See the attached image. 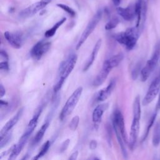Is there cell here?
Returning <instances> with one entry per match:
<instances>
[{
    "label": "cell",
    "instance_id": "6da1fadb",
    "mask_svg": "<svg viewBox=\"0 0 160 160\" xmlns=\"http://www.w3.org/2000/svg\"><path fill=\"white\" fill-rule=\"evenodd\" d=\"M132 114L133 118L131 126V130L129 133V138L128 144L131 149H132L136 143L140 128V119L141 114L140 97L137 96L133 102L132 105Z\"/></svg>",
    "mask_w": 160,
    "mask_h": 160
},
{
    "label": "cell",
    "instance_id": "7a4b0ae2",
    "mask_svg": "<svg viewBox=\"0 0 160 160\" xmlns=\"http://www.w3.org/2000/svg\"><path fill=\"white\" fill-rule=\"evenodd\" d=\"M140 33L141 30L135 26L115 34L114 38L119 44L124 46L127 49L131 50L136 46Z\"/></svg>",
    "mask_w": 160,
    "mask_h": 160
},
{
    "label": "cell",
    "instance_id": "3957f363",
    "mask_svg": "<svg viewBox=\"0 0 160 160\" xmlns=\"http://www.w3.org/2000/svg\"><path fill=\"white\" fill-rule=\"evenodd\" d=\"M160 59V44L157 42L155 45L152 54L150 59L146 62L144 66L140 72L141 80L142 82L146 81L152 71L156 68L158 61Z\"/></svg>",
    "mask_w": 160,
    "mask_h": 160
},
{
    "label": "cell",
    "instance_id": "277c9868",
    "mask_svg": "<svg viewBox=\"0 0 160 160\" xmlns=\"http://www.w3.org/2000/svg\"><path fill=\"white\" fill-rule=\"evenodd\" d=\"M82 92V88L79 87L76 90H74L72 94L69 97L59 114V119L61 121H64L72 112L79 101Z\"/></svg>",
    "mask_w": 160,
    "mask_h": 160
},
{
    "label": "cell",
    "instance_id": "5b68a950",
    "mask_svg": "<svg viewBox=\"0 0 160 160\" xmlns=\"http://www.w3.org/2000/svg\"><path fill=\"white\" fill-rule=\"evenodd\" d=\"M102 10L99 9L96 14L93 16V17L91 18L90 21L88 22V25L86 26L85 29L84 30L83 32L82 33L76 46V49L78 50L80 47L82 46V44L84 42V41L88 39V38L89 36V35L92 32L99 22L101 21L102 16Z\"/></svg>",
    "mask_w": 160,
    "mask_h": 160
},
{
    "label": "cell",
    "instance_id": "8992f818",
    "mask_svg": "<svg viewBox=\"0 0 160 160\" xmlns=\"http://www.w3.org/2000/svg\"><path fill=\"white\" fill-rule=\"evenodd\" d=\"M160 91V69L158 74L151 82L149 88L144 97L142 104L143 106L149 104L157 96Z\"/></svg>",
    "mask_w": 160,
    "mask_h": 160
},
{
    "label": "cell",
    "instance_id": "52a82bcc",
    "mask_svg": "<svg viewBox=\"0 0 160 160\" xmlns=\"http://www.w3.org/2000/svg\"><path fill=\"white\" fill-rule=\"evenodd\" d=\"M78 57L76 54H72L69 56L66 60L61 62L59 67V78L58 80L65 81L70 73L74 69L77 61Z\"/></svg>",
    "mask_w": 160,
    "mask_h": 160
},
{
    "label": "cell",
    "instance_id": "ba28073f",
    "mask_svg": "<svg viewBox=\"0 0 160 160\" xmlns=\"http://www.w3.org/2000/svg\"><path fill=\"white\" fill-rule=\"evenodd\" d=\"M51 0H40L36 2H34V4L22 10L19 12V16L21 18H29L44 8L51 2Z\"/></svg>",
    "mask_w": 160,
    "mask_h": 160
},
{
    "label": "cell",
    "instance_id": "9c48e42d",
    "mask_svg": "<svg viewBox=\"0 0 160 160\" xmlns=\"http://www.w3.org/2000/svg\"><path fill=\"white\" fill-rule=\"evenodd\" d=\"M112 126L114 129H117L120 132L124 142L128 143L129 141L128 140V137L126 132L124 118L121 112L119 109H116L113 114Z\"/></svg>",
    "mask_w": 160,
    "mask_h": 160
},
{
    "label": "cell",
    "instance_id": "30bf717a",
    "mask_svg": "<svg viewBox=\"0 0 160 160\" xmlns=\"http://www.w3.org/2000/svg\"><path fill=\"white\" fill-rule=\"evenodd\" d=\"M51 47V42L45 40H41L32 48L30 54L31 57L36 61L39 60L46 54Z\"/></svg>",
    "mask_w": 160,
    "mask_h": 160
},
{
    "label": "cell",
    "instance_id": "8fae6325",
    "mask_svg": "<svg viewBox=\"0 0 160 160\" xmlns=\"http://www.w3.org/2000/svg\"><path fill=\"white\" fill-rule=\"evenodd\" d=\"M116 11L121 17L128 21L132 20L137 15L136 3L129 4L126 8L118 7L116 9Z\"/></svg>",
    "mask_w": 160,
    "mask_h": 160
},
{
    "label": "cell",
    "instance_id": "7c38bea8",
    "mask_svg": "<svg viewBox=\"0 0 160 160\" xmlns=\"http://www.w3.org/2000/svg\"><path fill=\"white\" fill-rule=\"evenodd\" d=\"M4 36L8 43L14 49H19L22 46V38L20 32H11L6 31L4 33Z\"/></svg>",
    "mask_w": 160,
    "mask_h": 160
},
{
    "label": "cell",
    "instance_id": "4fadbf2b",
    "mask_svg": "<svg viewBox=\"0 0 160 160\" xmlns=\"http://www.w3.org/2000/svg\"><path fill=\"white\" fill-rule=\"evenodd\" d=\"M29 138V136L23 134L22 136L20 138L18 142L16 144H14L12 146V149L8 158L9 160L14 159L17 158V156L19 155V154L21 152V151L24 147L25 144H26Z\"/></svg>",
    "mask_w": 160,
    "mask_h": 160
},
{
    "label": "cell",
    "instance_id": "5bb4252c",
    "mask_svg": "<svg viewBox=\"0 0 160 160\" xmlns=\"http://www.w3.org/2000/svg\"><path fill=\"white\" fill-rule=\"evenodd\" d=\"M23 112V108H21L17 112L16 114L11 118L6 123V124L3 126L2 129L1 130L0 132V136H2L8 132H9L11 129L16 124V123L18 122L19 119L21 117L22 114Z\"/></svg>",
    "mask_w": 160,
    "mask_h": 160
},
{
    "label": "cell",
    "instance_id": "9a60e30c",
    "mask_svg": "<svg viewBox=\"0 0 160 160\" xmlns=\"http://www.w3.org/2000/svg\"><path fill=\"white\" fill-rule=\"evenodd\" d=\"M116 86V79H112L109 82V84L104 88V89H101L97 95V100L98 101H103L106 100L112 93L114 88Z\"/></svg>",
    "mask_w": 160,
    "mask_h": 160
},
{
    "label": "cell",
    "instance_id": "2e32d148",
    "mask_svg": "<svg viewBox=\"0 0 160 160\" xmlns=\"http://www.w3.org/2000/svg\"><path fill=\"white\" fill-rule=\"evenodd\" d=\"M111 71V69L110 68H109L108 67L102 64V68L101 70L98 74V75L95 78L94 80L93 81V82H92L93 86L95 87H98V86L101 85L104 82V81L106 79V78H108V74Z\"/></svg>",
    "mask_w": 160,
    "mask_h": 160
},
{
    "label": "cell",
    "instance_id": "e0dca14e",
    "mask_svg": "<svg viewBox=\"0 0 160 160\" xmlns=\"http://www.w3.org/2000/svg\"><path fill=\"white\" fill-rule=\"evenodd\" d=\"M108 108V104L104 103V104L98 105L94 108L92 114V121L95 124H98L101 121L102 114L104 112L106 111Z\"/></svg>",
    "mask_w": 160,
    "mask_h": 160
},
{
    "label": "cell",
    "instance_id": "ac0fdd59",
    "mask_svg": "<svg viewBox=\"0 0 160 160\" xmlns=\"http://www.w3.org/2000/svg\"><path fill=\"white\" fill-rule=\"evenodd\" d=\"M101 43H102V41H101V39H99L98 40V41L95 44V45L93 48V49L92 51V52L91 54V56H90L89 58L88 59L86 63L85 64V65L83 68V71H86L92 64L93 62L94 61V60H95V59L97 56V54L99 52V50L101 48Z\"/></svg>",
    "mask_w": 160,
    "mask_h": 160
},
{
    "label": "cell",
    "instance_id": "d6986e66",
    "mask_svg": "<svg viewBox=\"0 0 160 160\" xmlns=\"http://www.w3.org/2000/svg\"><path fill=\"white\" fill-rule=\"evenodd\" d=\"M42 108H40V109L37 111V112L35 113V114L33 116V117L32 118V119L29 121V122L28 124V126L26 128V130L24 132V134L30 136L31 134L32 133V132L34 131L35 128L36 127V125L38 124V119L41 113Z\"/></svg>",
    "mask_w": 160,
    "mask_h": 160
},
{
    "label": "cell",
    "instance_id": "ffe728a7",
    "mask_svg": "<svg viewBox=\"0 0 160 160\" xmlns=\"http://www.w3.org/2000/svg\"><path fill=\"white\" fill-rule=\"evenodd\" d=\"M124 58V55L122 53L116 54L111 58L105 60L103 62V65L108 67L111 69L118 66V64L122 61Z\"/></svg>",
    "mask_w": 160,
    "mask_h": 160
},
{
    "label": "cell",
    "instance_id": "44dd1931",
    "mask_svg": "<svg viewBox=\"0 0 160 160\" xmlns=\"http://www.w3.org/2000/svg\"><path fill=\"white\" fill-rule=\"evenodd\" d=\"M48 126H49V122L48 121L45 122L42 125V126L41 127L39 130L37 132L36 134L35 135V136L34 137V138L32 139V146H36L37 144H38L40 142V141L43 138V136L44 135V133L46 132Z\"/></svg>",
    "mask_w": 160,
    "mask_h": 160
},
{
    "label": "cell",
    "instance_id": "7402d4cb",
    "mask_svg": "<svg viewBox=\"0 0 160 160\" xmlns=\"http://www.w3.org/2000/svg\"><path fill=\"white\" fill-rule=\"evenodd\" d=\"M152 143L154 147H158L160 144V119L154 126L152 133Z\"/></svg>",
    "mask_w": 160,
    "mask_h": 160
},
{
    "label": "cell",
    "instance_id": "603a6c76",
    "mask_svg": "<svg viewBox=\"0 0 160 160\" xmlns=\"http://www.w3.org/2000/svg\"><path fill=\"white\" fill-rule=\"evenodd\" d=\"M148 0H141V21H140V25H139V29L142 31L146 18V14L148 10Z\"/></svg>",
    "mask_w": 160,
    "mask_h": 160
},
{
    "label": "cell",
    "instance_id": "cb8c5ba5",
    "mask_svg": "<svg viewBox=\"0 0 160 160\" xmlns=\"http://www.w3.org/2000/svg\"><path fill=\"white\" fill-rule=\"evenodd\" d=\"M66 21V18H62L61 19H60L59 21H58L51 28L49 29L48 30H47L45 33H44V36L46 38H51L52 37L55 33L56 32V31L58 30V29Z\"/></svg>",
    "mask_w": 160,
    "mask_h": 160
},
{
    "label": "cell",
    "instance_id": "d4e9b609",
    "mask_svg": "<svg viewBox=\"0 0 160 160\" xmlns=\"http://www.w3.org/2000/svg\"><path fill=\"white\" fill-rule=\"evenodd\" d=\"M156 115H157V111H155V112L151 115V118H150V119H149V120L148 121L146 129L145 130L144 134L142 139V141H144L146 139V138H147V136H148V134H149V132L150 131V129L151 128L152 124H154V122L155 121V119H156Z\"/></svg>",
    "mask_w": 160,
    "mask_h": 160
},
{
    "label": "cell",
    "instance_id": "484cf974",
    "mask_svg": "<svg viewBox=\"0 0 160 160\" xmlns=\"http://www.w3.org/2000/svg\"><path fill=\"white\" fill-rule=\"evenodd\" d=\"M50 145H51V142L49 141H46L44 143V144L42 145V146L41 147L40 151L32 158V159H36V160L42 157L44 155H45V154L48 152V151L50 147Z\"/></svg>",
    "mask_w": 160,
    "mask_h": 160
},
{
    "label": "cell",
    "instance_id": "4316f807",
    "mask_svg": "<svg viewBox=\"0 0 160 160\" xmlns=\"http://www.w3.org/2000/svg\"><path fill=\"white\" fill-rule=\"evenodd\" d=\"M119 22V20L117 17L112 18L105 25V29L106 30H110L115 28Z\"/></svg>",
    "mask_w": 160,
    "mask_h": 160
},
{
    "label": "cell",
    "instance_id": "83f0119b",
    "mask_svg": "<svg viewBox=\"0 0 160 160\" xmlns=\"http://www.w3.org/2000/svg\"><path fill=\"white\" fill-rule=\"evenodd\" d=\"M12 136L11 132H9L7 134L0 136V148L2 149L3 147H4L11 140Z\"/></svg>",
    "mask_w": 160,
    "mask_h": 160
},
{
    "label": "cell",
    "instance_id": "f1b7e54d",
    "mask_svg": "<svg viewBox=\"0 0 160 160\" xmlns=\"http://www.w3.org/2000/svg\"><path fill=\"white\" fill-rule=\"evenodd\" d=\"M57 6L59 7V8H61V9H62L63 11H66L71 17H74L76 16L75 11L73 9H72L71 7L68 6V5L64 4L59 3V4H57Z\"/></svg>",
    "mask_w": 160,
    "mask_h": 160
},
{
    "label": "cell",
    "instance_id": "f546056e",
    "mask_svg": "<svg viewBox=\"0 0 160 160\" xmlns=\"http://www.w3.org/2000/svg\"><path fill=\"white\" fill-rule=\"evenodd\" d=\"M79 122V117L78 116H75L72 118L71 122H69V128L72 131H75L78 126Z\"/></svg>",
    "mask_w": 160,
    "mask_h": 160
},
{
    "label": "cell",
    "instance_id": "4dcf8cb0",
    "mask_svg": "<svg viewBox=\"0 0 160 160\" xmlns=\"http://www.w3.org/2000/svg\"><path fill=\"white\" fill-rule=\"evenodd\" d=\"M69 142H70V139H67L66 140H65V141L61 144V146H60V149H59V151H60L61 152H62L65 151L67 149V148H68V146H69Z\"/></svg>",
    "mask_w": 160,
    "mask_h": 160
},
{
    "label": "cell",
    "instance_id": "1f68e13d",
    "mask_svg": "<svg viewBox=\"0 0 160 160\" xmlns=\"http://www.w3.org/2000/svg\"><path fill=\"white\" fill-rule=\"evenodd\" d=\"M0 69L4 71H8L9 70V64L8 61H1L0 62Z\"/></svg>",
    "mask_w": 160,
    "mask_h": 160
},
{
    "label": "cell",
    "instance_id": "d6a6232c",
    "mask_svg": "<svg viewBox=\"0 0 160 160\" xmlns=\"http://www.w3.org/2000/svg\"><path fill=\"white\" fill-rule=\"evenodd\" d=\"M140 67H141V64H138L136 65V66L135 69L132 71V78H133L134 79H136L137 76H138V74L139 72V71L141 72V69L140 70Z\"/></svg>",
    "mask_w": 160,
    "mask_h": 160
},
{
    "label": "cell",
    "instance_id": "836d02e7",
    "mask_svg": "<svg viewBox=\"0 0 160 160\" xmlns=\"http://www.w3.org/2000/svg\"><path fill=\"white\" fill-rule=\"evenodd\" d=\"M0 56H1V59H2L4 60V61H8V60H9L8 55V54L6 53V51H3V50H1V52H0Z\"/></svg>",
    "mask_w": 160,
    "mask_h": 160
},
{
    "label": "cell",
    "instance_id": "e575fe53",
    "mask_svg": "<svg viewBox=\"0 0 160 160\" xmlns=\"http://www.w3.org/2000/svg\"><path fill=\"white\" fill-rule=\"evenodd\" d=\"M97 145H98V143H97V141H95V140H92L90 143H89V148L91 149V150H94L97 147Z\"/></svg>",
    "mask_w": 160,
    "mask_h": 160
},
{
    "label": "cell",
    "instance_id": "d590c367",
    "mask_svg": "<svg viewBox=\"0 0 160 160\" xmlns=\"http://www.w3.org/2000/svg\"><path fill=\"white\" fill-rule=\"evenodd\" d=\"M78 151H74V152H72L71 156H69V159H71V160H75L77 159L78 158Z\"/></svg>",
    "mask_w": 160,
    "mask_h": 160
},
{
    "label": "cell",
    "instance_id": "8d00e7d4",
    "mask_svg": "<svg viewBox=\"0 0 160 160\" xmlns=\"http://www.w3.org/2000/svg\"><path fill=\"white\" fill-rule=\"evenodd\" d=\"M6 93V90H5V88H4L3 85L2 84H0V96L1 98L3 97L4 95Z\"/></svg>",
    "mask_w": 160,
    "mask_h": 160
},
{
    "label": "cell",
    "instance_id": "74e56055",
    "mask_svg": "<svg viewBox=\"0 0 160 160\" xmlns=\"http://www.w3.org/2000/svg\"><path fill=\"white\" fill-rule=\"evenodd\" d=\"M160 110V91H159V95L158 98V101L157 102L156 106V111L158 112Z\"/></svg>",
    "mask_w": 160,
    "mask_h": 160
},
{
    "label": "cell",
    "instance_id": "f35d334b",
    "mask_svg": "<svg viewBox=\"0 0 160 160\" xmlns=\"http://www.w3.org/2000/svg\"><path fill=\"white\" fill-rule=\"evenodd\" d=\"M8 104V102H6L5 101H3L2 99L1 100V101H0V106H1V108L3 107V106H6Z\"/></svg>",
    "mask_w": 160,
    "mask_h": 160
},
{
    "label": "cell",
    "instance_id": "ab89813d",
    "mask_svg": "<svg viewBox=\"0 0 160 160\" xmlns=\"http://www.w3.org/2000/svg\"><path fill=\"white\" fill-rule=\"evenodd\" d=\"M112 1L115 6H118L121 2V0H112Z\"/></svg>",
    "mask_w": 160,
    "mask_h": 160
},
{
    "label": "cell",
    "instance_id": "60d3db41",
    "mask_svg": "<svg viewBox=\"0 0 160 160\" xmlns=\"http://www.w3.org/2000/svg\"><path fill=\"white\" fill-rule=\"evenodd\" d=\"M159 61H160V59H159Z\"/></svg>",
    "mask_w": 160,
    "mask_h": 160
}]
</instances>
